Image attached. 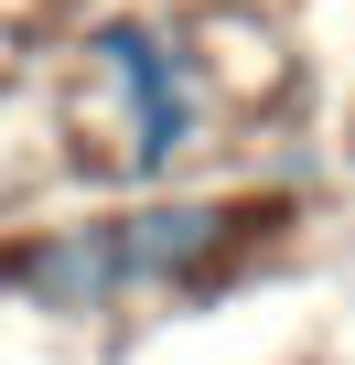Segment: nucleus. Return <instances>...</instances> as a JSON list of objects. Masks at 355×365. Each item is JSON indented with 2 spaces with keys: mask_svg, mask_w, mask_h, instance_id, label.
I'll use <instances>...</instances> for the list:
<instances>
[{
  "mask_svg": "<svg viewBox=\"0 0 355 365\" xmlns=\"http://www.w3.org/2000/svg\"><path fill=\"white\" fill-rule=\"evenodd\" d=\"M86 65H97L108 97H119V172H129V182H172V172L205 150L216 86H205L194 33H172V22H151V11H119V22L86 33Z\"/></svg>",
  "mask_w": 355,
  "mask_h": 365,
  "instance_id": "f257e3e1",
  "label": "nucleus"
},
{
  "mask_svg": "<svg viewBox=\"0 0 355 365\" xmlns=\"http://www.w3.org/2000/svg\"><path fill=\"white\" fill-rule=\"evenodd\" d=\"M97 237H108V269H119L129 301L140 290H194L237 247V205H216V194H140V205L97 215Z\"/></svg>",
  "mask_w": 355,
  "mask_h": 365,
  "instance_id": "f03ea898",
  "label": "nucleus"
},
{
  "mask_svg": "<svg viewBox=\"0 0 355 365\" xmlns=\"http://www.w3.org/2000/svg\"><path fill=\"white\" fill-rule=\"evenodd\" d=\"M0 279L22 290V312L33 322H108L129 290H119V269H108V237H97V215L86 226H33L11 258H0Z\"/></svg>",
  "mask_w": 355,
  "mask_h": 365,
  "instance_id": "7ed1b4c3",
  "label": "nucleus"
}]
</instances>
